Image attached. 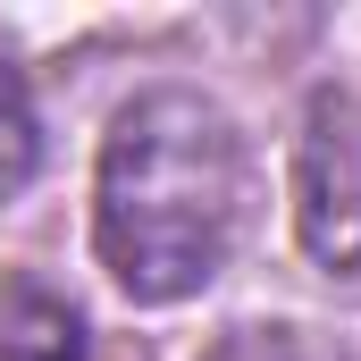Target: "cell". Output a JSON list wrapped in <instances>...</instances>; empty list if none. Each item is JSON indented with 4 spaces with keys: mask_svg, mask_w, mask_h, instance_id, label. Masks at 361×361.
<instances>
[{
    "mask_svg": "<svg viewBox=\"0 0 361 361\" xmlns=\"http://www.w3.org/2000/svg\"><path fill=\"white\" fill-rule=\"evenodd\" d=\"M202 361H319L294 328H235L227 345H210Z\"/></svg>",
    "mask_w": 361,
    "mask_h": 361,
    "instance_id": "5b68a950",
    "label": "cell"
},
{
    "mask_svg": "<svg viewBox=\"0 0 361 361\" xmlns=\"http://www.w3.org/2000/svg\"><path fill=\"white\" fill-rule=\"evenodd\" d=\"M34 160H42V135H34V101H25V76L0 59V202H8V193H25Z\"/></svg>",
    "mask_w": 361,
    "mask_h": 361,
    "instance_id": "277c9868",
    "label": "cell"
},
{
    "mask_svg": "<svg viewBox=\"0 0 361 361\" xmlns=\"http://www.w3.org/2000/svg\"><path fill=\"white\" fill-rule=\"evenodd\" d=\"M244 227V135L185 85L135 92L101 143L92 235L135 302L202 294Z\"/></svg>",
    "mask_w": 361,
    "mask_h": 361,
    "instance_id": "6da1fadb",
    "label": "cell"
},
{
    "mask_svg": "<svg viewBox=\"0 0 361 361\" xmlns=\"http://www.w3.org/2000/svg\"><path fill=\"white\" fill-rule=\"evenodd\" d=\"M294 227L319 269H361V101L319 92L294 152Z\"/></svg>",
    "mask_w": 361,
    "mask_h": 361,
    "instance_id": "7a4b0ae2",
    "label": "cell"
},
{
    "mask_svg": "<svg viewBox=\"0 0 361 361\" xmlns=\"http://www.w3.org/2000/svg\"><path fill=\"white\" fill-rule=\"evenodd\" d=\"M0 361H85V319L42 286H8L0 294Z\"/></svg>",
    "mask_w": 361,
    "mask_h": 361,
    "instance_id": "3957f363",
    "label": "cell"
}]
</instances>
